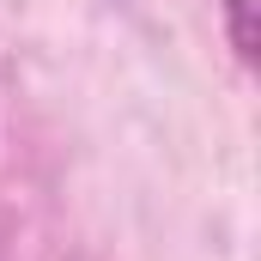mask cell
I'll use <instances>...</instances> for the list:
<instances>
[{
	"mask_svg": "<svg viewBox=\"0 0 261 261\" xmlns=\"http://www.w3.org/2000/svg\"><path fill=\"white\" fill-rule=\"evenodd\" d=\"M219 6H225V31H231L237 61L255 67V0H219Z\"/></svg>",
	"mask_w": 261,
	"mask_h": 261,
	"instance_id": "cell-1",
	"label": "cell"
}]
</instances>
